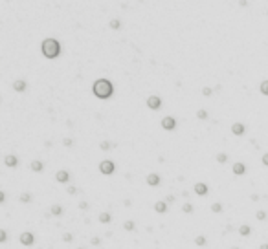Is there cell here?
Segmentation results:
<instances>
[{
  "label": "cell",
  "mask_w": 268,
  "mask_h": 249,
  "mask_svg": "<svg viewBox=\"0 0 268 249\" xmlns=\"http://www.w3.org/2000/svg\"><path fill=\"white\" fill-rule=\"evenodd\" d=\"M98 220L101 224H110V220H112V216H110V212H101L99 216H98Z\"/></svg>",
  "instance_id": "obj_19"
},
{
  "label": "cell",
  "mask_w": 268,
  "mask_h": 249,
  "mask_svg": "<svg viewBox=\"0 0 268 249\" xmlns=\"http://www.w3.org/2000/svg\"><path fill=\"white\" fill-rule=\"evenodd\" d=\"M77 249H85V247H77Z\"/></svg>",
  "instance_id": "obj_41"
},
{
  "label": "cell",
  "mask_w": 268,
  "mask_h": 249,
  "mask_svg": "<svg viewBox=\"0 0 268 249\" xmlns=\"http://www.w3.org/2000/svg\"><path fill=\"white\" fill-rule=\"evenodd\" d=\"M259 249H268V244H261V245H259Z\"/></svg>",
  "instance_id": "obj_40"
},
{
  "label": "cell",
  "mask_w": 268,
  "mask_h": 249,
  "mask_svg": "<svg viewBox=\"0 0 268 249\" xmlns=\"http://www.w3.org/2000/svg\"><path fill=\"white\" fill-rule=\"evenodd\" d=\"M112 147H114V145H110L108 141H101V143H99V148H101V150H110Z\"/></svg>",
  "instance_id": "obj_29"
},
{
  "label": "cell",
  "mask_w": 268,
  "mask_h": 249,
  "mask_svg": "<svg viewBox=\"0 0 268 249\" xmlns=\"http://www.w3.org/2000/svg\"><path fill=\"white\" fill-rule=\"evenodd\" d=\"M259 92L264 95V97H268V81H263L259 84Z\"/></svg>",
  "instance_id": "obj_21"
},
{
  "label": "cell",
  "mask_w": 268,
  "mask_h": 249,
  "mask_svg": "<svg viewBox=\"0 0 268 249\" xmlns=\"http://www.w3.org/2000/svg\"><path fill=\"white\" fill-rule=\"evenodd\" d=\"M175 200H176V198H175L173 194H169V196L165 198V202H167V203H171V202H175Z\"/></svg>",
  "instance_id": "obj_39"
},
{
  "label": "cell",
  "mask_w": 268,
  "mask_h": 249,
  "mask_svg": "<svg viewBox=\"0 0 268 249\" xmlns=\"http://www.w3.org/2000/svg\"><path fill=\"white\" fill-rule=\"evenodd\" d=\"M162 128H163V130H167V132L175 130V128H176V119H175L173 115L163 117V119H162Z\"/></svg>",
  "instance_id": "obj_5"
},
{
  "label": "cell",
  "mask_w": 268,
  "mask_h": 249,
  "mask_svg": "<svg viewBox=\"0 0 268 249\" xmlns=\"http://www.w3.org/2000/svg\"><path fill=\"white\" fill-rule=\"evenodd\" d=\"M266 216H268V212H264V211H257V212H255V218L259 220V222H263V220H266Z\"/></svg>",
  "instance_id": "obj_28"
},
{
  "label": "cell",
  "mask_w": 268,
  "mask_h": 249,
  "mask_svg": "<svg viewBox=\"0 0 268 249\" xmlns=\"http://www.w3.org/2000/svg\"><path fill=\"white\" fill-rule=\"evenodd\" d=\"M108 26H110L112 30H120V27H121V20H120V18H112Z\"/></svg>",
  "instance_id": "obj_27"
},
{
  "label": "cell",
  "mask_w": 268,
  "mask_h": 249,
  "mask_svg": "<svg viewBox=\"0 0 268 249\" xmlns=\"http://www.w3.org/2000/svg\"><path fill=\"white\" fill-rule=\"evenodd\" d=\"M154 211L158 214H165L167 212V202H163V200H160V202L154 203Z\"/></svg>",
  "instance_id": "obj_14"
},
{
  "label": "cell",
  "mask_w": 268,
  "mask_h": 249,
  "mask_svg": "<svg viewBox=\"0 0 268 249\" xmlns=\"http://www.w3.org/2000/svg\"><path fill=\"white\" fill-rule=\"evenodd\" d=\"M250 233H252V227L248 224H243V225L239 227V234H240V236H248Z\"/></svg>",
  "instance_id": "obj_18"
},
{
  "label": "cell",
  "mask_w": 268,
  "mask_h": 249,
  "mask_svg": "<svg viewBox=\"0 0 268 249\" xmlns=\"http://www.w3.org/2000/svg\"><path fill=\"white\" fill-rule=\"evenodd\" d=\"M182 211L185 212V214H193V211H195V207L191 205V203H184L182 205Z\"/></svg>",
  "instance_id": "obj_26"
},
{
  "label": "cell",
  "mask_w": 268,
  "mask_h": 249,
  "mask_svg": "<svg viewBox=\"0 0 268 249\" xmlns=\"http://www.w3.org/2000/svg\"><path fill=\"white\" fill-rule=\"evenodd\" d=\"M123 229H125V231H134L136 229V224L132 222V220H127V222L123 224Z\"/></svg>",
  "instance_id": "obj_23"
},
{
  "label": "cell",
  "mask_w": 268,
  "mask_h": 249,
  "mask_svg": "<svg viewBox=\"0 0 268 249\" xmlns=\"http://www.w3.org/2000/svg\"><path fill=\"white\" fill-rule=\"evenodd\" d=\"M4 202H6V192L0 191V203H4Z\"/></svg>",
  "instance_id": "obj_38"
},
{
  "label": "cell",
  "mask_w": 268,
  "mask_h": 249,
  "mask_svg": "<svg viewBox=\"0 0 268 249\" xmlns=\"http://www.w3.org/2000/svg\"><path fill=\"white\" fill-rule=\"evenodd\" d=\"M145 181H147V185H149V187H158V185L162 183V178L158 176L156 172H151V174H147Z\"/></svg>",
  "instance_id": "obj_8"
},
{
  "label": "cell",
  "mask_w": 268,
  "mask_h": 249,
  "mask_svg": "<svg viewBox=\"0 0 268 249\" xmlns=\"http://www.w3.org/2000/svg\"><path fill=\"white\" fill-rule=\"evenodd\" d=\"M231 172H233L235 176H243L244 172H246V165H244V163H240V161L233 163V167H231Z\"/></svg>",
  "instance_id": "obj_11"
},
{
  "label": "cell",
  "mask_w": 268,
  "mask_h": 249,
  "mask_svg": "<svg viewBox=\"0 0 268 249\" xmlns=\"http://www.w3.org/2000/svg\"><path fill=\"white\" fill-rule=\"evenodd\" d=\"M197 117H198V119H208V117H209V114H208V110H204V108H200V110H198V112H197Z\"/></svg>",
  "instance_id": "obj_25"
},
{
  "label": "cell",
  "mask_w": 268,
  "mask_h": 249,
  "mask_svg": "<svg viewBox=\"0 0 268 249\" xmlns=\"http://www.w3.org/2000/svg\"><path fill=\"white\" fill-rule=\"evenodd\" d=\"M63 240H64V242H72V240H74V236H72L70 233H64V234H63Z\"/></svg>",
  "instance_id": "obj_34"
},
{
  "label": "cell",
  "mask_w": 268,
  "mask_h": 249,
  "mask_svg": "<svg viewBox=\"0 0 268 249\" xmlns=\"http://www.w3.org/2000/svg\"><path fill=\"white\" fill-rule=\"evenodd\" d=\"M55 179L59 183H68L70 181V172L68 170H57L55 172Z\"/></svg>",
  "instance_id": "obj_10"
},
{
  "label": "cell",
  "mask_w": 268,
  "mask_h": 249,
  "mask_svg": "<svg viewBox=\"0 0 268 249\" xmlns=\"http://www.w3.org/2000/svg\"><path fill=\"white\" fill-rule=\"evenodd\" d=\"M244 132H246V128H244L243 123H233L231 124V134L233 136H243Z\"/></svg>",
  "instance_id": "obj_12"
},
{
  "label": "cell",
  "mask_w": 268,
  "mask_h": 249,
  "mask_svg": "<svg viewBox=\"0 0 268 249\" xmlns=\"http://www.w3.org/2000/svg\"><path fill=\"white\" fill-rule=\"evenodd\" d=\"M202 95H204V97H211V95H213V90L209 86H204L202 88Z\"/></svg>",
  "instance_id": "obj_30"
},
{
  "label": "cell",
  "mask_w": 268,
  "mask_h": 249,
  "mask_svg": "<svg viewBox=\"0 0 268 249\" xmlns=\"http://www.w3.org/2000/svg\"><path fill=\"white\" fill-rule=\"evenodd\" d=\"M79 209H88V202H79Z\"/></svg>",
  "instance_id": "obj_37"
},
{
  "label": "cell",
  "mask_w": 268,
  "mask_h": 249,
  "mask_svg": "<svg viewBox=\"0 0 268 249\" xmlns=\"http://www.w3.org/2000/svg\"><path fill=\"white\" fill-rule=\"evenodd\" d=\"M147 108H151V110L162 108V97H158V95H151V97H147Z\"/></svg>",
  "instance_id": "obj_6"
},
{
  "label": "cell",
  "mask_w": 268,
  "mask_h": 249,
  "mask_svg": "<svg viewBox=\"0 0 268 249\" xmlns=\"http://www.w3.org/2000/svg\"><path fill=\"white\" fill-rule=\"evenodd\" d=\"M261 161H263V165H264V167H268V152H266V154H264L263 158H261Z\"/></svg>",
  "instance_id": "obj_36"
},
{
  "label": "cell",
  "mask_w": 268,
  "mask_h": 249,
  "mask_svg": "<svg viewBox=\"0 0 268 249\" xmlns=\"http://www.w3.org/2000/svg\"><path fill=\"white\" fill-rule=\"evenodd\" d=\"M206 242H208V240H206V236H204V234H198V236L195 238V245L202 247V245H206Z\"/></svg>",
  "instance_id": "obj_22"
},
{
  "label": "cell",
  "mask_w": 268,
  "mask_h": 249,
  "mask_svg": "<svg viewBox=\"0 0 268 249\" xmlns=\"http://www.w3.org/2000/svg\"><path fill=\"white\" fill-rule=\"evenodd\" d=\"M8 242V233H6V229L0 231V244H6Z\"/></svg>",
  "instance_id": "obj_31"
},
{
  "label": "cell",
  "mask_w": 268,
  "mask_h": 249,
  "mask_svg": "<svg viewBox=\"0 0 268 249\" xmlns=\"http://www.w3.org/2000/svg\"><path fill=\"white\" fill-rule=\"evenodd\" d=\"M215 160H217V163H221V165H224L226 161H228V154H224V152H219V154L215 156Z\"/></svg>",
  "instance_id": "obj_20"
},
{
  "label": "cell",
  "mask_w": 268,
  "mask_h": 249,
  "mask_svg": "<svg viewBox=\"0 0 268 249\" xmlns=\"http://www.w3.org/2000/svg\"><path fill=\"white\" fill-rule=\"evenodd\" d=\"M90 244H92V245H99V244H101V238H99V236H94V238L90 240Z\"/></svg>",
  "instance_id": "obj_33"
},
{
  "label": "cell",
  "mask_w": 268,
  "mask_h": 249,
  "mask_svg": "<svg viewBox=\"0 0 268 249\" xmlns=\"http://www.w3.org/2000/svg\"><path fill=\"white\" fill-rule=\"evenodd\" d=\"M18 242H20V244H22L24 247H31L33 244H35V234L30 233V231H24V233H20Z\"/></svg>",
  "instance_id": "obj_4"
},
{
  "label": "cell",
  "mask_w": 268,
  "mask_h": 249,
  "mask_svg": "<svg viewBox=\"0 0 268 249\" xmlns=\"http://www.w3.org/2000/svg\"><path fill=\"white\" fill-rule=\"evenodd\" d=\"M193 191H195V194H197V196H206V194L209 192V187L206 185L204 181H198V183H195Z\"/></svg>",
  "instance_id": "obj_7"
},
{
  "label": "cell",
  "mask_w": 268,
  "mask_h": 249,
  "mask_svg": "<svg viewBox=\"0 0 268 249\" xmlns=\"http://www.w3.org/2000/svg\"><path fill=\"white\" fill-rule=\"evenodd\" d=\"M99 172L101 174H105V176H110L112 172L116 170V165H114V161H110V160H103L101 163H99Z\"/></svg>",
  "instance_id": "obj_3"
},
{
  "label": "cell",
  "mask_w": 268,
  "mask_h": 249,
  "mask_svg": "<svg viewBox=\"0 0 268 249\" xmlns=\"http://www.w3.org/2000/svg\"><path fill=\"white\" fill-rule=\"evenodd\" d=\"M63 145H64V147H74V139H72V137H64Z\"/></svg>",
  "instance_id": "obj_32"
},
{
  "label": "cell",
  "mask_w": 268,
  "mask_h": 249,
  "mask_svg": "<svg viewBox=\"0 0 268 249\" xmlns=\"http://www.w3.org/2000/svg\"><path fill=\"white\" fill-rule=\"evenodd\" d=\"M211 211H213V212H215V214H219V212H222V211H224V207H222V203H219V202H215V203H213V205H211Z\"/></svg>",
  "instance_id": "obj_24"
},
{
  "label": "cell",
  "mask_w": 268,
  "mask_h": 249,
  "mask_svg": "<svg viewBox=\"0 0 268 249\" xmlns=\"http://www.w3.org/2000/svg\"><path fill=\"white\" fill-rule=\"evenodd\" d=\"M66 191H68V194H77V189H75V187H72V185L68 187Z\"/></svg>",
  "instance_id": "obj_35"
},
{
  "label": "cell",
  "mask_w": 268,
  "mask_h": 249,
  "mask_svg": "<svg viewBox=\"0 0 268 249\" xmlns=\"http://www.w3.org/2000/svg\"><path fill=\"white\" fill-rule=\"evenodd\" d=\"M266 15H268V11H266Z\"/></svg>",
  "instance_id": "obj_42"
},
{
  "label": "cell",
  "mask_w": 268,
  "mask_h": 249,
  "mask_svg": "<svg viewBox=\"0 0 268 249\" xmlns=\"http://www.w3.org/2000/svg\"><path fill=\"white\" fill-rule=\"evenodd\" d=\"M31 200H33V194H31V192H22V194L18 196V202H20V203H30Z\"/></svg>",
  "instance_id": "obj_17"
},
{
  "label": "cell",
  "mask_w": 268,
  "mask_h": 249,
  "mask_svg": "<svg viewBox=\"0 0 268 249\" xmlns=\"http://www.w3.org/2000/svg\"><path fill=\"white\" fill-rule=\"evenodd\" d=\"M26 86H28V84H26V81L24 79H18V81H15V82H13V90H15V92H24V90H26Z\"/></svg>",
  "instance_id": "obj_16"
},
{
  "label": "cell",
  "mask_w": 268,
  "mask_h": 249,
  "mask_svg": "<svg viewBox=\"0 0 268 249\" xmlns=\"http://www.w3.org/2000/svg\"><path fill=\"white\" fill-rule=\"evenodd\" d=\"M4 165H6V167H9V169H15L17 165H18V158H17L15 154L4 156Z\"/></svg>",
  "instance_id": "obj_9"
},
{
  "label": "cell",
  "mask_w": 268,
  "mask_h": 249,
  "mask_svg": "<svg viewBox=\"0 0 268 249\" xmlns=\"http://www.w3.org/2000/svg\"><path fill=\"white\" fill-rule=\"evenodd\" d=\"M40 53L44 55L46 59H57L61 55V44L57 39H44L42 44H40Z\"/></svg>",
  "instance_id": "obj_2"
},
{
  "label": "cell",
  "mask_w": 268,
  "mask_h": 249,
  "mask_svg": "<svg viewBox=\"0 0 268 249\" xmlns=\"http://www.w3.org/2000/svg\"><path fill=\"white\" fill-rule=\"evenodd\" d=\"M92 94L98 99H103V101L110 99L112 94H114V86L108 79H98V81H94V84H92Z\"/></svg>",
  "instance_id": "obj_1"
},
{
  "label": "cell",
  "mask_w": 268,
  "mask_h": 249,
  "mask_svg": "<svg viewBox=\"0 0 268 249\" xmlns=\"http://www.w3.org/2000/svg\"><path fill=\"white\" fill-rule=\"evenodd\" d=\"M30 170H33V172H42L44 170V163L40 161V160H33L30 163Z\"/></svg>",
  "instance_id": "obj_13"
},
{
  "label": "cell",
  "mask_w": 268,
  "mask_h": 249,
  "mask_svg": "<svg viewBox=\"0 0 268 249\" xmlns=\"http://www.w3.org/2000/svg\"><path fill=\"white\" fill-rule=\"evenodd\" d=\"M63 212H64V209H63V205H59V203L50 207V214H52V216H63Z\"/></svg>",
  "instance_id": "obj_15"
}]
</instances>
